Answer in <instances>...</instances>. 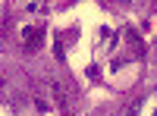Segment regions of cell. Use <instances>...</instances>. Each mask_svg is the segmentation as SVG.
<instances>
[{"label":"cell","instance_id":"1","mask_svg":"<svg viewBox=\"0 0 157 116\" xmlns=\"http://www.w3.org/2000/svg\"><path fill=\"white\" fill-rule=\"evenodd\" d=\"M138 107H141V100H135V104L129 107V113H126V116H138Z\"/></svg>","mask_w":157,"mask_h":116}]
</instances>
